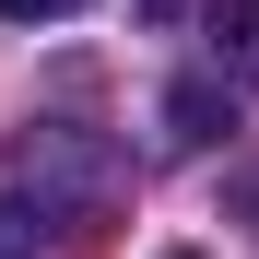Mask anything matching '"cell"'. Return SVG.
I'll use <instances>...</instances> for the list:
<instances>
[{
  "label": "cell",
  "mask_w": 259,
  "mask_h": 259,
  "mask_svg": "<svg viewBox=\"0 0 259 259\" xmlns=\"http://www.w3.org/2000/svg\"><path fill=\"white\" fill-rule=\"evenodd\" d=\"M118 200V153L71 118H35L0 142V259H59Z\"/></svg>",
  "instance_id": "obj_1"
},
{
  "label": "cell",
  "mask_w": 259,
  "mask_h": 259,
  "mask_svg": "<svg viewBox=\"0 0 259 259\" xmlns=\"http://www.w3.org/2000/svg\"><path fill=\"white\" fill-rule=\"evenodd\" d=\"M224 130H236V95H224V71H189L177 95H165V142H177V153H212Z\"/></svg>",
  "instance_id": "obj_2"
},
{
  "label": "cell",
  "mask_w": 259,
  "mask_h": 259,
  "mask_svg": "<svg viewBox=\"0 0 259 259\" xmlns=\"http://www.w3.org/2000/svg\"><path fill=\"white\" fill-rule=\"evenodd\" d=\"M212 71L259 82V0H212Z\"/></svg>",
  "instance_id": "obj_3"
},
{
  "label": "cell",
  "mask_w": 259,
  "mask_h": 259,
  "mask_svg": "<svg viewBox=\"0 0 259 259\" xmlns=\"http://www.w3.org/2000/svg\"><path fill=\"white\" fill-rule=\"evenodd\" d=\"M12 24H59V12H82V0H0Z\"/></svg>",
  "instance_id": "obj_4"
},
{
  "label": "cell",
  "mask_w": 259,
  "mask_h": 259,
  "mask_svg": "<svg viewBox=\"0 0 259 259\" xmlns=\"http://www.w3.org/2000/svg\"><path fill=\"white\" fill-rule=\"evenodd\" d=\"M142 12H153V24H177V12H189V0H142Z\"/></svg>",
  "instance_id": "obj_5"
},
{
  "label": "cell",
  "mask_w": 259,
  "mask_h": 259,
  "mask_svg": "<svg viewBox=\"0 0 259 259\" xmlns=\"http://www.w3.org/2000/svg\"><path fill=\"white\" fill-rule=\"evenodd\" d=\"M165 259H200V247H165Z\"/></svg>",
  "instance_id": "obj_6"
}]
</instances>
